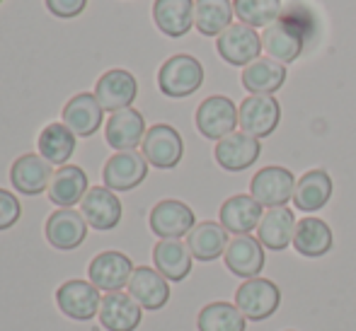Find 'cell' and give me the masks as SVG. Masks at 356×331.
<instances>
[{"label": "cell", "mask_w": 356, "mask_h": 331, "mask_svg": "<svg viewBox=\"0 0 356 331\" xmlns=\"http://www.w3.org/2000/svg\"><path fill=\"white\" fill-rule=\"evenodd\" d=\"M0 3H3V0H0Z\"/></svg>", "instance_id": "obj_38"}, {"label": "cell", "mask_w": 356, "mask_h": 331, "mask_svg": "<svg viewBox=\"0 0 356 331\" xmlns=\"http://www.w3.org/2000/svg\"><path fill=\"white\" fill-rule=\"evenodd\" d=\"M204 85V66L189 53L170 56L158 70V87L165 97L184 99Z\"/></svg>", "instance_id": "obj_2"}, {"label": "cell", "mask_w": 356, "mask_h": 331, "mask_svg": "<svg viewBox=\"0 0 356 331\" xmlns=\"http://www.w3.org/2000/svg\"><path fill=\"white\" fill-rule=\"evenodd\" d=\"M129 295H131L143 309L158 312L170 300V283L158 269L136 266L131 280H129Z\"/></svg>", "instance_id": "obj_21"}, {"label": "cell", "mask_w": 356, "mask_h": 331, "mask_svg": "<svg viewBox=\"0 0 356 331\" xmlns=\"http://www.w3.org/2000/svg\"><path fill=\"white\" fill-rule=\"evenodd\" d=\"M80 213L88 225L99 232L114 230L122 220V201L107 187H92L80 201Z\"/></svg>", "instance_id": "obj_17"}, {"label": "cell", "mask_w": 356, "mask_h": 331, "mask_svg": "<svg viewBox=\"0 0 356 331\" xmlns=\"http://www.w3.org/2000/svg\"><path fill=\"white\" fill-rule=\"evenodd\" d=\"M228 244V230L220 223H213V220L194 225V230L187 235L189 252L199 262H213V259L223 257Z\"/></svg>", "instance_id": "obj_31"}, {"label": "cell", "mask_w": 356, "mask_h": 331, "mask_svg": "<svg viewBox=\"0 0 356 331\" xmlns=\"http://www.w3.org/2000/svg\"><path fill=\"white\" fill-rule=\"evenodd\" d=\"M19 215H22V205L15 198V194L8 189H0V232L17 225Z\"/></svg>", "instance_id": "obj_36"}, {"label": "cell", "mask_w": 356, "mask_h": 331, "mask_svg": "<svg viewBox=\"0 0 356 331\" xmlns=\"http://www.w3.org/2000/svg\"><path fill=\"white\" fill-rule=\"evenodd\" d=\"M75 138H78V135H75L63 121L49 124V126H44V131L39 133V140H37L39 155H42L47 162L56 164V167H63L75 153V145H78Z\"/></svg>", "instance_id": "obj_32"}, {"label": "cell", "mask_w": 356, "mask_h": 331, "mask_svg": "<svg viewBox=\"0 0 356 331\" xmlns=\"http://www.w3.org/2000/svg\"><path fill=\"white\" fill-rule=\"evenodd\" d=\"M334 235L325 220L320 218H300L296 223L293 232V247L300 257L305 259H320L332 249Z\"/></svg>", "instance_id": "obj_25"}, {"label": "cell", "mask_w": 356, "mask_h": 331, "mask_svg": "<svg viewBox=\"0 0 356 331\" xmlns=\"http://www.w3.org/2000/svg\"><path fill=\"white\" fill-rule=\"evenodd\" d=\"M293 232H296V215L289 205L282 208H269L262 215V223L257 228V239L262 242V247L282 252L289 244H293Z\"/></svg>", "instance_id": "obj_27"}, {"label": "cell", "mask_w": 356, "mask_h": 331, "mask_svg": "<svg viewBox=\"0 0 356 331\" xmlns=\"http://www.w3.org/2000/svg\"><path fill=\"white\" fill-rule=\"evenodd\" d=\"M233 12L243 24L252 29L274 24L284 15L282 0H233Z\"/></svg>", "instance_id": "obj_35"}, {"label": "cell", "mask_w": 356, "mask_h": 331, "mask_svg": "<svg viewBox=\"0 0 356 331\" xmlns=\"http://www.w3.org/2000/svg\"><path fill=\"white\" fill-rule=\"evenodd\" d=\"M54 164L47 162L42 155L27 153L17 158L10 167V182H13L15 192L22 196H39V194L49 192V184L54 177Z\"/></svg>", "instance_id": "obj_15"}, {"label": "cell", "mask_w": 356, "mask_h": 331, "mask_svg": "<svg viewBox=\"0 0 356 331\" xmlns=\"http://www.w3.org/2000/svg\"><path fill=\"white\" fill-rule=\"evenodd\" d=\"M44 235L54 249L71 252V249H78L88 237V220L75 208H58L49 215L47 225H44Z\"/></svg>", "instance_id": "obj_14"}, {"label": "cell", "mask_w": 356, "mask_h": 331, "mask_svg": "<svg viewBox=\"0 0 356 331\" xmlns=\"http://www.w3.org/2000/svg\"><path fill=\"white\" fill-rule=\"evenodd\" d=\"M138 94V83L129 70L124 68H112L97 80L95 85V97H97L99 107L104 112L114 114L129 109L134 104Z\"/></svg>", "instance_id": "obj_13"}, {"label": "cell", "mask_w": 356, "mask_h": 331, "mask_svg": "<svg viewBox=\"0 0 356 331\" xmlns=\"http://www.w3.org/2000/svg\"><path fill=\"white\" fill-rule=\"evenodd\" d=\"M310 37H313V19L308 12H300V8L293 3L277 22L264 29L262 46L274 61L293 63L303 53Z\"/></svg>", "instance_id": "obj_1"}, {"label": "cell", "mask_w": 356, "mask_h": 331, "mask_svg": "<svg viewBox=\"0 0 356 331\" xmlns=\"http://www.w3.org/2000/svg\"><path fill=\"white\" fill-rule=\"evenodd\" d=\"M296 177L286 167H262L250 182V196L257 201L262 208H282L289 201H293Z\"/></svg>", "instance_id": "obj_6"}, {"label": "cell", "mask_w": 356, "mask_h": 331, "mask_svg": "<svg viewBox=\"0 0 356 331\" xmlns=\"http://www.w3.org/2000/svg\"><path fill=\"white\" fill-rule=\"evenodd\" d=\"M141 153L150 167L175 169L184 155V140L177 128H172L170 124H155L145 133Z\"/></svg>", "instance_id": "obj_7"}, {"label": "cell", "mask_w": 356, "mask_h": 331, "mask_svg": "<svg viewBox=\"0 0 356 331\" xmlns=\"http://www.w3.org/2000/svg\"><path fill=\"white\" fill-rule=\"evenodd\" d=\"M194 121H197V128L204 138L218 143L225 135L235 133V126H238V107H235V102L230 97L213 94V97H207L197 107Z\"/></svg>", "instance_id": "obj_8"}, {"label": "cell", "mask_w": 356, "mask_h": 331, "mask_svg": "<svg viewBox=\"0 0 356 331\" xmlns=\"http://www.w3.org/2000/svg\"><path fill=\"white\" fill-rule=\"evenodd\" d=\"M225 269L230 271L238 278H257L264 269V247L257 237H250V235H240L233 237L223 254Z\"/></svg>", "instance_id": "obj_18"}, {"label": "cell", "mask_w": 356, "mask_h": 331, "mask_svg": "<svg viewBox=\"0 0 356 331\" xmlns=\"http://www.w3.org/2000/svg\"><path fill=\"white\" fill-rule=\"evenodd\" d=\"M90 192L88 174L78 164H63L54 172L51 184H49V201L58 208H73L85 198Z\"/></svg>", "instance_id": "obj_23"}, {"label": "cell", "mask_w": 356, "mask_h": 331, "mask_svg": "<svg viewBox=\"0 0 356 331\" xmlns=\"http://www.w3.org/2000/svg\"><path fill=\"white\" fill-rule=\"evenodd\" d=\"M245 314L230 303H209L197 317L199 331H245Z\"/></svg>", "instance_id": "obj_34"}, {"label": "cell", "mask_w": 356, "mask_h": 331, "mask_svg": "<svg viewBox=\"0 0 356 331\" xmlns=\"http://www.w3.org/2000/svg\"><path fill=\"white\" fill-rule=\"evenodd\" d=\"M262 205L257 203L250 194H238L223 201L218 210V220L230 235L240 237V235H250L252 230L259 228L262 223Z\"/></svg>", "instance_id": "obj_22"}, {"label": "cell", "mask_w": 356, "mask_h": 331, "mask_svg": "<svg viewBox=\"0 0 356 331\" xmlns=\"http://www.w3.org/2000/svg\"><path fill=\"white\" fill-rule=\"evenodd\" d=\"M148 225L155 237L179 239L192 232L194 225H197V218H194V210L187 203H182L177 198H165L153 205Z\"/></svg>", "instance_id": "obj_9"}, {"label": "cell", "mask_w": 356, "mask_h": 331, "mask_svg": "<svg viewBox=\"0 0 356 331\" xmlns=\"http://www.w3.org/2000/svg\"><path fill=\"white\" fill-rule=\"evenodd\" d=\"M145 133H148V128H145L143 114L134 107L114 112L104 126V138H107L109 148H114L117 153L136 150L143 143Z\"/></svg>", "instance_id": "obj_19"}, {"label": "cell", "mask_w": 356, "mask_h": 331, "mask_svg": "<svg viewBox=\"0 0 356 331\" xmlns=\"http://www.w3.org/2000/svg\"><path fill=\"white\" fill-rule=\"evenodd\" d=\"M102 114L104 109L99 107L97 97L92 92H80L71 97L63 107V124L68 128L80 135V138H90L97 133V128L102 126Z\"/></svg>", "instance_id": "obj_24"}, {"label": "cell", "mask_w": 356, "mask_h": 331, "mask_svg": "<svg viewBox=\"0 0 356 331\" xmlns=\"http://www.w3.org/2000/svg\"><path fill=\"white\" fill-rule=\"evenodd\" d=\"M282 121V107L269 94H250L238 107V126L254 138H267Z\"/></svg>", "instance_id": "obj_5"}, {"label": "cell", "mask_w": 356, "mask_h": 331, "mask_svg": "<svg viewBox=\"0 0 356 331\" xmlns=\"http://www.w3.org/2000/svg\"><path fill=\"white\" fill-rule=\"evenodd\" d=\"M99 324L107 331H136L143 319V307L129 293H107L99 305Z\"/></svg>", "instance_id": "obj_20"}, {"label": "cell", "mask_w": 356, "mask_h": 331, "mask_svg": "<svg viewBox=\"0 0 356 331\" xmlns=\"http://www.w3.org/2000/svg\"><path fill=\"white\" fill-rule=\"evenodd\" d=\"M192 252L182 239H160L153 247V264L172 283L184 280L192 273Z\"/></svg>", "instance_id": "obj_29"}, {"label": "cell", "mask_w": 356, "mask_h": 331, "mask_svg": "<svg viewBox=\"0 0 356 331\" xmlns=\"http://www.w3.org/2000/svg\"><path fill=\"white\" fill-rule=\"evenodd\" d=\"M47 8L54 17L73 19L88 8V0H47Z\"/></svg>", "instance_id": "obj_37"}, {"label": "cell", "mask_w": 356, "mask_h": 331, "mask_svg": "<svg viewBox=\"0 0 356 331\" xmlns=\"http://www.w3.org/2000/svg\"><path fill=\"white\" fill-rule=\"evenodd\" d=\"M56 305L68 319L75 322H90L92 317L99 314V305H102V295L90 280H66L61 288L56 290Z\"/></svg>", "instance_id": "obj_11"}, {"label": "cell", "mask_w": 356, "mask_h": 331, "mask_svg": "<svg viewBox=\"0 0 356 331\" xmlns=\"http://www.w3.org/2000/svg\"><path fill=\"white\" fill-rule=\"evenodd\" d=\"M284 83L286 66L269 56H259L257 61H252L243 70V87L250 94H269V97H274V92H279L284 87Z\"/></svg>", "instance_id": "obj_30"}, {"label": "cell", "mask_w": 356, "mask_h": 331, "mask_svg": "<svg viewBox=\"0 0 356 331\" xmlns=\"http://www.w3.org/2000/svg\"><path fill=\"white\" fill-rule=\"evenodd\" d=\"M282 305V290L269 278H250L235 293V307L245 314V319L262 322L269 319Z\"/></svg>", "instance_id": "obj_3"}, {"label": "cell", "mask_w": 356, "mask_h": 331, "mask_svg": "<svg viewBox=\"0 0 356 331\" xmlns=\"http://www.w3.org/2000/svg\"><path fill=\"white\" fill-rule=\"evenodd\" d=\"M233 15L230 0H194V27L204 37L218 39L233 24Z\"/></svg>", "instance_id": "obj_33"}, {"label": "cell", "mask_w": 356, "mask_h": 331, "mask_svg": "<svg viewBox=\"0 0 356 331\" xmlns=\"http://www.w3.org/2000/svg\"><path fill=\"white\" fill-rule=\"evenodd\" d=\"M145 177H148V160L143 158V153H136V150L114 153L104 162L102 169L104 187L112 189L114 194L131 192V189L141 187Z\"/></svg>", "instance_id": "obj_10"}, {"label": "cell", "mask_w": 356, "mask_h": 331, "mask_svg": "<svg viewBox=\"0 0 356 331\" xmlns=\"http://www.w3.org/2000/svg\"><path fill=\"white\" fill-rule=\"evenodd\" d=\"M332 177L325 169H310L296 182L293 203L303 213H315V210L325 208L327 201L332 198Z\"/></svg>", "instance_id": "obj_28"}, {"label": "cell", "mask_w": 356, "mask_h": 331, "mask_svg": "<svg viewBox=\"0 0 356 331\" xmlns=\"http://www.w3.org/2000/svg\"><path fill=\"white\" fill-rule=\"evenodd\" d=\"M134 271H136V266L131 264V259L122 252H114V249L97 254L88 266L90 283L104 293H119L124 285H129Z\"/></svg>", "instance_id": "obj_12"}, {"label": "cell", "mask_w": 356, "mask_h": 331, "mask_svg": "<svg viewBox=\"0 0 356 331\" xmlns=\"http://www.w3.org/2000/svg\"><path fill=\"white\" fill-rule=\"evenodd\" d=\"M153 19L165 37H184L194 27V0H155Z\"/></svg>", "instance_id": "obj_26"}, {"label": "cell", "mask_w": 356, "mask_h": 331, "mask_svg": "<svg viewBox=\"0 0 356 331\" xmlns=\"http://www.w3.org/2000/svg\"><path fill=\"white\" fill-rule=\"evenodd\" d=\"M216 51H218V56L223 58L228 66L248 68L252 61H257L259 53L264 51V46H262V37L257 34V29L238 22V24H230V27L216 39Z\"/></svg>", "instance_id": "obj_4"}, {"label": "cell", "mask_w": 356, "mask_h": 331, "mask_svg": "<svg viewBox=\"0 0 356 331\" xmlns=\"http://www.w3.org/2000/svg\"><path fill=\"white\" fill-rule=\"evenodd\" d=\"M262 155V145L259 138L248 133H230L223 140L216 143L213 158L218 162V167H223L225 172H243V169L252 167Z\"/></svg>", "instance_id": "obj_16"}]
</instances>
